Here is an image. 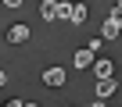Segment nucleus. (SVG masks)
I'll return each mask as SVG.
<instances>
[{
	"mask_svg": "<svg viewBox=\"0 0 122 107\" xmlns=\"http://www.w3.org/2000/svg\"><path fill=\"white\" fill-rule=\"evenodd\" d=\"M97 50H101V39H90L86 46H79V50H76L72 64H76V68H90V64H93V57H97Z\"/></svg>",
	"mask_w": 122,
	"mask_h": 107,
	"instance_id": "f257e3e1",
	"label": "nucleus"
},
{
	"mask_svg": "<svg viewBox=\"0 0 122 107\" xmlns=\"http://www.w3.org/2000/svg\"><path fill=\"white\" fill-rule=\"evenodd\" d=\"M118 32H122V18H104V25H101V43L104 39H118Z\"/></svg>",
	"mask_w": 122,
	"mask_h": 107,
	"instance_id": "f03ea898",
	"label": "nucleus"
},
{
	"mask_svg": "<svg viewBox=\"0 0 122 107\" xmlns=\"http://www.w3.org/2000/svg\"><path fill=\"white\" fill-rule=\"evenodd\" d=\"M65 68H47L43 71V86H50V89H61V86H65Z\"/></svg>",
	"mask_w": 122,
	"mask_h": 107,
	"instance_id": "7ed1b4c3",
	"label": "nucleus"
},
{
	"mask_svg": "<svg viewBox=\"0 0 122 107\" xmlns=\"http://www.w3.org/2000/svg\"><path fill=\"white\" fill-rule=\"evenodd\" d=\"M115 89H118V82H115V79H97V96H101V100H104V96H111Z\"/></svg>",
	"mask_w": 122,
	"mask_h": 107,
	"instance_id": "20e7f679",
	"label": "nucleus"
},
{
	"mask_svg": "<svg viewBox=\"0 0 122 107\" xmlns=\"http://www.w3.org/2000/svg\"><path fill=\"white\" fill-rule=\"evenodd\" d=\"M25 39H29V29H25V25H11L7 43H25Z\"/></svg>",
	"mask_w": 122,
	"mask_h": 107,
	"instance_id": "39448f33",
	"label": "nucleus"
},
{
	"mask_svg": "<svg viewBox=\"0 0 122 107\" xmlns=\"http://www.w3.org/2000/svg\"><path fill=\"white\" fill-rule=\"evenodd\" d=\"M111 71H115L111 61H93V75H97V79H111Z\"/></svg>",
	"mask_w": 122,
	"mask_h": 107,
	"instance_id": "423d86ee",
	"label": "nucleus"
},
{
	"mask_svg": "<svg viewBox=\"0 0 122 107\" xmlns=\"http://www.w3.org/2000/svg\"><path fill=\"white\" fill-rule=\"evenodd\" d=\"M40 14H43L47 22H54V18H57V0H43V4H40Z\"/></svg>",
	"mask_w": 122,
	"mask_h": 107,
	"instance_id": "0eeeda50",
	"label": "nucleus"
},
{
	"mask_svg": "<svg viewBox=\"0 0 122 107\" xmlns=\"http://www.w3.org/2000/svg\"><path fill=\"white\" fill-rule=\"evenodd\" d=\"M72 22H76V25L86 22V4H72Z\"/></svg>",
	"mask_w": 122,
	"mask_h": 107,
	"instance_id": "6e6552de",
	"label": "nucleus"
},
{
	"mask_svg": "<svg viewBox=\"0 0 122 107\" xmlns=\"http://www.w3.org/2000/svg\"><path fill=\"white\" fill-rule=\"evenodd\" d=\"M57 18H68V22H72V4H65V0H57Z\"/></svg>",
	"mask_w": 122,
	"mask_h": 107,
	"instance_id": "1a4fd4ad",
	"label": "nucleus"
},
{
	"mask_svg": "<svg viewBox=\"0 0 122 107\" xmlns=\"http://www.w3.org/2000/svg\"><path fill=\"white\" fill-rule=\"evenodd\" d=\"M4 107H25V100H11V103H4Z\"/></svg>",
	"mask_w": 122,
	"mask_h": 107,
	"instance_id": "9d476101",
	"label": "nucleus"
},
{
	"mask_svg": "<svg viewBox=\"0 0 122 107\" xmlns=\"http://www.w3.org/2000/svg\"><path fill=\"white\" fill-rule=\"evenodd\" d=\"M111 14H115V18H122V4H118V7H111Z\"/></svg>",
	"mask_w": 122,
	"mask_h": 107,
	"instance_id": "9b49d317",
	"label": "nucleus"
},
{
	"mask_svg": "<svg viewBox=\"0 0 122 107\" xmlns=\"http://www.w3.org/2000/svg\"><path fill=\"white\" fill-rule=\"evenodd\" d=\"M4 82H7V75H4V68H0V86H4Z\"/></svg>",
	"mask_w": 122,
	"mask_h": 107,
	"instance_id": "f8f14e48",
	"label": "nucleus"
},
{
	"mask_svg": "<svg viewBox=\"0 0 122 107\" xmlns=\"http://www.w3.org/2000/svg\"><path fill=\"white\" fill-rule=\"evenodd\" d=\"M90 107H108V103H90Z\"/></svg>",
	"mask_w": 122,
	"mask_h": 107,
	"instance_id": "ddd939ff",
	"label": "nucleus"
},
{
	"mask_svg": "<svg viewBox=\"0 0 122 107\" xmlns=\"http://www.w3.org/2000/svg\"><path fill=\"white\" fill-rule=\"evenodd\" d=\"M25 107H40V103H25Z\"/></svg>",
	"mask_w": 122,
	"mask_h": 107,
	"instance_id": "4468645a",
	"label": "nucleus"
},
{
	"mask_svg": "<svg viewBox=\"0 0 122 107\" xmlns=\"http://www.w3.org/2000/svg\"><path fill=\"white\" fill-rule=\"evenodd\" d=\"M0 50H4V43H0Z\"/></svg>",
	"mask_w": 122,
	"mask_h": 107,
	"instance_id": "2eb2a0df",
	"label": "nucleus"
}]
</instances>
